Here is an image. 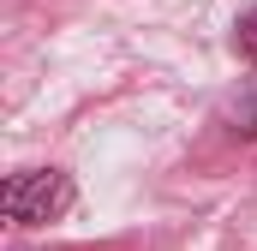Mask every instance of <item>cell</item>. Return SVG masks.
Returning a JSON list of instances; mask_svg holds the SVG:
<instances>
[{"label":"cell","instance_id":"7a4b0ae2","mask_svg":"<svg viewBox=\"0 0 257 251\" xmlns=\"http://www.w3.org/2000/svg\"><path fill=\"white\" fill-rule=\"evenodd\" d=\"M251 48H257V18H251Z\"/></svg>","mask_w":257,"mask_h":251},{"label":"cell","instance_id":"6da1fadb","mask_svg":"<svg viewBox=\"0 0 257 251\" xmlns=\"http://www.w3.org/2000/svg\"><path fill=\"white\" fill-rule=\"evenodd\" d=\"M66 203H72V180L54 174V168H24V174H12V180H6V215H12L18 227L60 215Z\"/></svg>","mask_w":257,"mask_h":251}]
</instances>
